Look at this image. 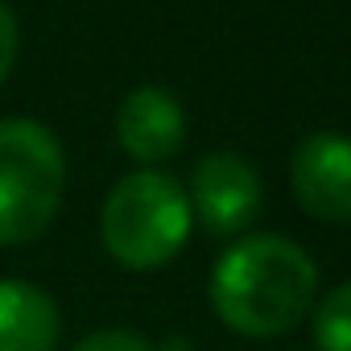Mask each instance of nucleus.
<instances>
[{
  "label": "nucleus",
  "instance_id": "7ed1b4c3",
  "mask_svg": "<svg viewBox=\"0 0 351 351\" xmlns=\"http://www.w3.org/2000/svg\"><path fill=\"white\" fill-rule=\"evenodd\" d=\"M66 195V153L29 116L0 120V248L38 240Z\"/></svg>",
  "mask_w": 351,
  "mask_h": 351
},
{
  "label": "nucleus",
  "instance_id": "20e7f679",
  "mask_svg": "<svg viewBox=\"0 0 351 351\" xmlns=\"http://www.w3.org/2000/svg\"><path fill=\"white\" fill-rule=\"evenodd\" d=\"M186 199H191L195 223L219 240L244 236L265 211V186L256 165L232 149H215L195 165Z\"/></svg>",
  "mask_w": 351,
  "mask_h": 351
},
{
  "label": "nucleus",
  "instance_id": "f257e3e1",
  "mask_svg": "<svg viewBox=\"0 0 351 351\" xmlns=\"http://www.w3.org/2000/svg\"><path fill=\"white\" fill-rule=\"evenodd\" d=\"M318 302V265L273 232L240 236L211 269L215 318L244 339H277L310 318Z\"/></svg>",
  "mask_w": 351,
  "mask_h": 351
},
{
  "label": "nucleus",
  "instance_id": "39448f33",
  "mask_svg": "<svg viewBox=\"0 0 351 351\" xmlns=\"http://www.w3.org/2000/svg\"><path fill=\"white\" fill-rule=\"evenodd\" d=\"M289 191L318 223H351V136L310 132L289 157Z\"/></svg>",
  "mask_w": 351,
  "mask_h": 351
},
{
  "label": "nucleus",
  "instance_id": "9d476101",
  "mask_svg": "<svg viewBox=\"0 0 351 351\" xmlns=\"http://www.w3.org/2000/svg\"><path fill=\"white\" fill-rule=\"evenodd\" d=\"M17 54H21V29H17V17L13 9L0 0V83H5L17 66Z\"/></svg>",
  "mask_w": 351,
  "mask_h": 351
},
{
  "label": "nucleus",
  "instance_id": "423d86ee",
  "mask_svg": "<svg viewBox=\"0 0 351 351\" xmlns=\"http://www.w3.org/2000/svg\"><path fill=\"white\" fill-rule=\"evenodd\" d=\"M116 141L141 165L169 161L186 141V112L165 87L145 83L124 95L116 112Z\"/></svg>",
  "mask_w": 351,
  "mask_h": 351
},
{
  "label": "nucleus",
  "instance_id": "0eeeda50",
  "mask_svg": "<svg viewBox=\"0 0 351 351\" xmlns=\"http://www.w3.org/2000/svg\"><path fill=\"white\" fill-rule=\"evenodd\" d=\"M62 335L58 302L21 277H0V351H54Z\"/></svg>",
  "mask_w": 351,
  "mask_h": 351
},
{
  "label": "nucleus",
  "instance_id": "6e6552de",
  "mask_svg": "<svg viewBox=\"0 0 351 351\" xmlns=\"http://www.w3.org/2000/svg\"><path fill=\"white\" fill-rule=\"evenodd\" d=\"M314 347L318 351H351V281L335 285L314 306Z\"/></svg>",
  "mask_w": 351,
  "mask_h": 351
},
{
  "label": "nucleus",
  "instance_id": "f03ea898",
  "mask_svg": "<svg viewBox=\"0 0 351 351\" xmlns=\"http://www.w3.org/2000/svg\"><path fill=\"white\" fill-rule=\"evenodd\" d=\"M195 211L186 186L165 169H132L108 191L99 211V236L116 265L153 273L169 265L191 240Z\"/></svg>",
  "mask_w": 351,
  "mask_h": 351
},
{
  "label": "nucleus",
  "instance_id": "9b49d317",
  "mask_svg": "<svg viewBox=\"0 0 351 351\" xmlns=\"http://www.w3.org/2000/svg\"><path fill=\"white\" fill-rule=\"evenodd\" d=\"M153 351H199V347H195V339H186V335H165V339L153 343Z\"/></svg>",
  "mask_w": 351,
  "mask_h": 351
},
{
  "label": "nucleus",
  "instance_id": "1a4fd4ad",
  "mask_svg": "<svg viewBox=\"0 0 351 351\" xmlns=\"http://www.w3.org/2000/svg\"><path fill=\"white\" fill-rule=\"evenodd\" d=\"M75 351H153V343H149L145 335H136V330L112 326V330H95V335L79 339Z\"/></svg>",
  "mask_w": 351,
  "mask_h": 351
}]
</instances>
